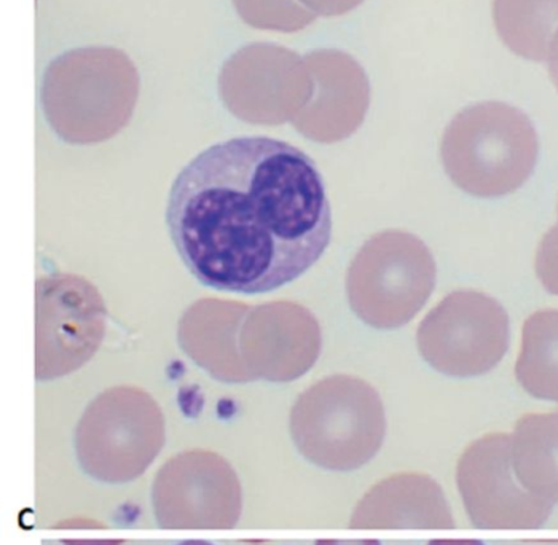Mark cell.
Here are the masks:
<instances>
[{
  "label": "cell",
  "instance_id": "obj_1",
  "mask_svg": "<svg viewBox=\"0 0 558 545\" xmlns=\"http://www.w3.org/2000/svg\"><path fill=\"white\" fill-rule=\"evenodd\" d=\"M167 223L196 281L243 295L301 278L332 238L322 171L301 148L265 136L196 155L172 182Z\"/></svg>",
  "mask_w": 558,
  "mask_h": 545
},
{
  "label": "cell",
  "instance_id": "obj_2",
  "mask_svg": "<svg viewBox=\"0 0 558 545\" xmlns=\"http://www.w3.org/2000/svg\"><path fill=\"white\" fill-rule=\"evenodd\" d=\"M387 434L380 395L364 379L336 375L303 392L291 412V436L306 461L351 472L374 460Z\"/></svg>",
  "mask_w": 558,
  "mask_h": 545
},
{
  "label": "cell",
  "instance_id": "obj_3",
  "mask_svg": "<svg viewBox=\"0 0 558 545\" xmlns=\"http://www.w3.org/2000/svg\"><path fill=\"white\" fill-rule=\"evenodd\" d=\"M440 157L458 189L475 198H499L532 174L537 157L535 130L509 107H475L447 128Z\"/></svg>",
  "mask_w": 558,
  "mask_h": 545
},
{
  "label": "cell",
  "instance_id": "obj_4",
  "mask_svg": "<svg viewBox=\"0 0 558 545\" xmlns=\"http://www.w3.org/2000/svg\"><path fill=\"white\" fill-rule=\"evenodd\" d=\"M436 281L429 247L409 231L385 230L371 238L351 262L347 294L364 324L392 330L420 315Z\"/></svg>",
  "mask_w": 558,
  "mask_h": 545
},
{
  "label": "cell",
  "instance_id": "obj_5",
  "mask_svg": "<svg viewBox=\"0 0 558 545\" xmlns=\"http://www.w3.org/2000/svg\"><path fill=\"white\" fill-rule=\"evenodd\" d=\"M165 445V420L154 399L136 389L105 392L75 431V451L85 474L122 485L140 479Z\"/></svg>",
  "mask_w": 558,
  "mask_h": 545
},
{
  "label": "cell",
  "instance_id": "obj_6",
  "mask_svg": "<svg viewBox=\"0 0 558 545\" xmlns=\"http://www.w3.org/2000/svg\"><path fill=\"white\" fill-rule=\"evenodd\" d=\"M420 354L439 374L475 378L494 371L508 351L509 317L492 296L454 291L416 330Z\"/></svg>",
  "mask_w": 558,
  "mask_h": 545
},
{
  "label": "cell",
  "instance_id": "obj_7",
  "mask_svg": "<svg viewBox=\"0 0 558 545\" xmlns=\"http://www.w3.org/2000/svg\"><path fill=\"white\" fill-rule=\"evenodd\" d=\"M151 507L165 530H232L240 522L243 492L235 469L220 455L184 451L155 475Z\"/></svg>",
  "mask_w": 558,
  "mask_h": 545
},
{
  "label": "cell",
  "instance_id": "obj_8",
  "mask_svg": "<svg viewBox=\"0 0 558 545\" xmlns=\"http://www.w3.org/2000/svg\"><path fill=\"white\" fill-rule=\"evenodd\" d=\"M509 465L508 439L496 434L475 440L458 461V492L475 528L498 530L536 524L537 504H530L517 489Z\"/></svg>",
  "mask_w": 558,
  "mask_h": 545
},
{
  "label": "cell",
  "instance_id": "obj_9",
  "mask_svg": "<svg viewBox=\"0 0 558 545\" xmlns=\"http://www.w3.org/2000/svg\"><path fill=\"white\" fill-rule=\"evenodd\" d=\"M351 530H450V504L428 475L398 474L372 486L354 507Z\"/></svg>",
  "mask_w": 558,
  "mask_h": 545
},
{
  "label": "cell",
  "instance_id": "obj_10",
  "mask_svg": "<svg viewBox=\"0 0 558 545\" xmlns=\"http://www.w3.org/2000/svg\"><path fill=\"white\" fill-rule=\"evenodd\" d=\"M315 545H381L377 540H357V541H336V540H322L316 541Z\"/></svg>",
  "mask_w": 558,
  "mask_h": 545
},
{
  "label": "cell",
  "instance_id": "obj_11",
  "mask_svg": "<svg viewBox=\"0 0 558 545\" xmlns=\"http://www.w3.org/2000/svg\"><path fill=\"white\" fill-rule=\"evenodd\" d=\"M428 545H485L478 540H434Z\"/></svg>",
  "mask_w": 558,
  "mask_h": 545
},
{
  "label": "cell",
  "instance_id": "obj_12",
  "mask_svg": "<svg viewBox=\"0 0 558 545\" xmlns=\"http://www.w3.org/2000/svg\"><path fill=\"white\" fill-rule=\"evenodd\" d=\"M178 545H215V544L206 543V541H185V543H181Z\"/></svg>",
  "mask_w": 558,
  "mask_h": 545
}]
</instances>
